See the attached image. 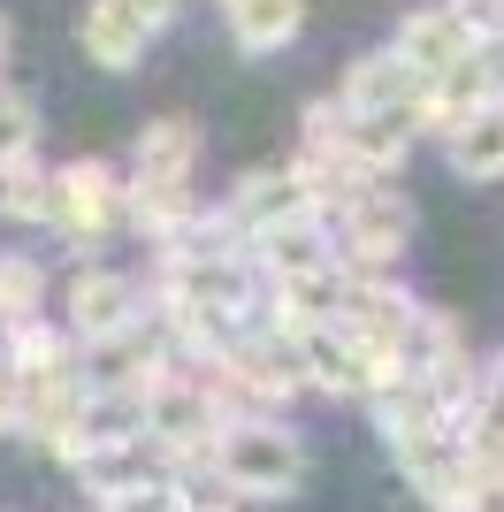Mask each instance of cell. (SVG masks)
Masks as SVG:
<instances>
[{
	"label": "cell",
	"instance_id": "obj_23",
	"mask_svg": "<svg viewBox=\"0 0 504 512\" xmlns=\"http://www.w3.org/2000/svg\"><path fill=\"white\" fill-rule=\"evenodd\" d=\"M0 436H23V375L0 360Z\"/></svg>",
	"mask_w": 504,
	"mask_h": 512
},
{
	"label": "cell",
	"instance_id": "obj_7",
	"mask_svg": "<svg viewBox=\"0 0 504 512\" xmlns=\"http://www.w3.org/2000/svg\"><path fill=\"white\" fill-rule=\"evenodd\" d=\"M390 54L405 62V77L443 85V77L474 54V46H466V31L451 23V8H420V16H405V31H398V46H390Z\"/></svg>",
	"mask_w": 504,
	"mask_h": 512
},
{
	"label": "cell",
	"instance_id": "obj_1",
	"mask_svg": "<svg viewBox=\"0 0 504 512\" xmlns=\"http://www.w3.org/2000/svg\"><path fill=\"white\" fill-rule=\"evenodd\" d=\"M207 474L230 497H245V505L291 497L298 482H306V444H298L291 428H268V421H230L207 444Z\"/></svg>",
	"mask_w": 504,
	"mask_h": 512
},
{
	"label": "cell",
	"instance_id": "obj_16",
	"mask_svg": "<svg viewBox=\"0 0 504 512\" xmlns=\"http://www.w3.org/2000/svg\"><path fill=\"white\" fill-rule=\"evenodd\" d=\"M443 153H451V169L466 176V184H489L504 161V123L497 107H474V115H459V123L443 130Z\"/></svg>",
	"mask_w": 504,
	"mask_h": 512
},
{
	"label": "cell",
	"instance_id": "obj_4",
	"mask_svg": "<svg viewBox=\"0 0 504 512\" xmlns=\"http://www.w3.org/2000/svg\"><path fill=\"white\" fill-rule=\"evenodd\" d=\"M405 245H413V207L382 184V192H359L352 207H344V230H336V268H344V276H382Z\"/></svg>",
	"mask_w": 504,
	"mask_h": 512
},
{
	"label": "cell",
	"instance_id": "obj_21",
	"mask_svg": "<svg viewBox=\"0 0 504 512\" xmlns=\"http://www.w3.org/2000/svg\"><path fill=\"white\" fill-rule=\"evenodd\" d=\"M100 512H184V505H176V482H168V474H161V482H138V490L107 497Z\"/></svg>",
	"mask_w": 504,
	"mask_h": 512
},
{
	"label": "cell",
	"instance_id": "obj_8",
	"mask_svg": "<svg viewBox=\"0 0 504 512\" xmlns=\"http://www.w3.org/2000/svg\"><path fill=\"white\" fill-rule=\"evenodd\" d=\"M245 253H252V268H260L268 283H298V276L336 268V245H329V230H321V222H283V230H260Z\"/></svg>",
	"mask_w": 504,
	"mask_h": 512
},
{
	"label": "cell",
	"instance_id": "obj_14",
	"mask_svg": "<svg viewBox=\"0 0 504 512\" xmlns=\"http://www.w3.org/2000/svg\"><path fill=\"white\" fill-rule=\"evenodd\" d=\"M0 360L16 367L23 383H54V375H77V344H69V329L16 321V329H8V344H0Z\"/></svg>",
	"mask_w": 504,
	"mask_h": 512
},
{
	"label": "cell",
	"instance_id": "obj_18",
	"mask_svg": "<svg viewBox=\"0 0 504 512\" xmlns=\"http://www.w3.org/2000/svg\"><path fill=\"white\" fill-rule=\"evenodd\" d=\"M39 306H46V268L23 253H0V329L39 321Z\"/></svg>",
	"mask_w": 504,
	"mask_h": 512
},
{
	"label": "cell",
	"instance_id": "obj_10",
	"mask_svg": "<svg viewBox=\"0 0 504 512\" xmlns=\"http://www.w3.org/2000/svg\"><path fill=\"white\" fill-rule=\"evenodd\" d=\"M413 100H420V77H405L398 54H367V62H352V77H344V115H405L413 123Z\"/></svg>",
	"mask_w": 504,
	"mask_h": 512
},
{
	"label": "cell",
	"instance_id": "obj_5",
	"mask_svg": "<svg viewBox=\"0 0 504 512\" xmlns=\"http://www.w3.org/2000/svg\"><path fill=\"white\" fill-rule=\"evenodd\" d=\"M146 321V299H138V283L115 276V268H77L69 276V344H107L123 337V329H138Z\"/></svg>",
	"mask_w": 504,
	"mask_h": 512
},
{
	"label": "cell",
	"instance_id": "obj_15",
	"mask_svg": "<svg viewBox=\"0 0 504 512\" xmlns=\"http://www.w3.org/2000/svg\"><path fill=\"white\" fill-rule=\"evenodd\" d=\"M191 161H199V130L184 115H153L138 130V176L153 184H191Z\"/></svg>",
	"mask_w": 504,
	"mask_h": 512
},
{
	"label": "cell",
	"instance_id": "obj_24",
	"mask_svg": "<svg viewBox=\"0 0 504 512\" xmlns=\"http://www.w3.org/2000/svg\"><path fill=\"white\" fill-rule=\"evenodd\" d=\"M130 8H138V23H146V31H161V23L176 16V0H130Z\"/></svg>",
	"mask_w": 504,
	"mask_h": 512
},
{
	"label": "cell",
	"instance_id": "obj_22",
	"mask_svg": "<svg viewBox=\"0 0 504 512\" xmlns=\"http://www.w3.org/2000/svg\"><path fill=\"white\" fill-rule=\"evenodd\" d=\"M451 23L466 31V46H497V0H451Z\"/></svg>",
	"mask_w": 504,
	"mask_h": 512
},
{
	"label": "cell",
	"instance_id": "obj_13",
	"mask_svg": "<svg viewBox=\"0 0 504 512\" xmlns=\"http://www.w3.org/2000/svg\"><path fill=\"white\" fill-rule=\"evenodd\" d=\"M222 16H230V39L245 54H275L306 31V0H222Z\"/></svg>",
	"mask_w": 504,
	"mask_h": 512
},
{
	"label": "cell",
	"instance_id": "obj_11",
	"mask_svg": "<svg viewBox=\"0 0 504 512\" xmlns=\"http://www.w3.org/2000/svg\"><path fill=\"white\" fill-rule=\"evenodd\" d=\"M161 474H168V459L146 444V436H130V444H92L77 459V482L100 497V505L123 497V490H138V482H161Z\"/></svg>",
	"mask_w": 504,
	"mask_h": 512
},
{
	"label": "cell",
	"instance_id": "obj_6",
	"mask_svg": "<svg viewBox=\"0 0 504 512\" xmlns=\"http://www.w3.org/2000/svg\"><path fill=\"white\" fill-rule=\"evenodd\" d=\"M222 214H230L237 230H245V245H252L260 230H283V222H321V207L306 199V184H298L291 169H252Z\"/></svg>",
	"mask_w": 504,
	"mask_h": 512
},
{
	"label": "cell",
	"instance_id": "obj_2",
	"mask_svg": "<svg viewBox=\"0 0 504 512\" xmlns=\"http://www.w3.org/2000/svg\"><path fill=\"white\" fill-rule=\"evenodd\" d=\"M222 406L207 398V383L191 375V367H168L161 383L138 398V436L161 451L168 467H191V459H207V444L222 436Z\"/></svg>",
	"mask_w": 504,
	"mask_h": 512
},
{
	"label": "cell",
	"instance_id": "obj_12",
	"mask_svg": "<svg viewBox=\"0 0 504 512\" xmlns=\"http://www.w3.org/2000/svg\"><path fill=\"white\" fill-rule=\"evenodd\" d=\"M123 214H130V230H138V237L176 245V237L191 230L199 199H191V184H153V176H130V184H123Z\"/></svg>",
	"mask_w": 504,
	"mask_h": 512
},
{
	"label": "cell",
	"instance_id": "obj_19",
	"mask_svg": "<svg viewBox=\"0 0 504 512\" xmlns=\"http://www.w3.org/2000/svg\"><path fill=\"white\" fill-rule=\"evenodd\" d=\"M0 214H23V222H46V169L31 153L0 161Z\"/></svg>",
	"mask_w": 504,
	"mask_h": 512
},
{
	"label": "cell",
	"instance_id": "obj_17",
	"mask_svg": "<svg viewBox=\"0 0 504 512\" xmlns=\"http://www.w3.org/2000/svg\"><path fill=\"white\" fill-rule=\"evenodd\" d=\"M298 375L314 390H329V398H359V360H352V344L336 337V329H298Z\"/></svg>",
	"mask_w": 504,
	"mask_h": 512
},
{
	"label": "cell",
	"instance_id": "obj_9",
	"mask_svg": "<svg viewBox=\"0 0 504 512\" xmlns=\"http://www.w3.org/2000/svg\"><path fill=\"white\" fill-rule=\"evenodd\" d=\"M77 39H84V62H100V69H138L153 31L138 23V8H130V0H84Z\"/></svg>",
	"mask_w": 504,
	"mask_h": 512
},
{
	"label": "cell",
	"instance_id": "obj_25",
	"mask_svg": "<svg viewBox=\"0 0 504 512\" xmlns=\"http://www.w3.org/2000/svg\"><path fill=\"white\" fill-rule=\"evenodd\" d=\"M0 54H8V23H0Z\"/></svg>",
	"mask_w": 504,
	"mask_h": 512
},
{
	"label": "cell",
	"instance_id": "obj_3",
	"mask_svg": "<svg viewBox=\"0 0 504 512\" xmlns=\"http://www.w3.org/2000/svg\"><path fill=\"white\" fill-rule=\"evenodd\" d=\"M115 214H123V176L107 169V161H62V169L46 176V222H54L69 245L107 237Z\"/></svg>",
	"mask_w": 504,
	"mask_h": 512
},
{
	"label": "cell",
	"instance_id": "obj_20",
	"mask_svg": "<svg viewBox=\"0 0 504 512\" xmlns=\"http://www.w3.org/2000/svg\"><path fill=\"white\" fill-rule=\"evenodd\" d=\"M31 130H39V115H31V100L0 85V161H16V153H31Z\"/></svg>",
	"mask_w": 504,
	"mask_h": 512
}]
</instances>
